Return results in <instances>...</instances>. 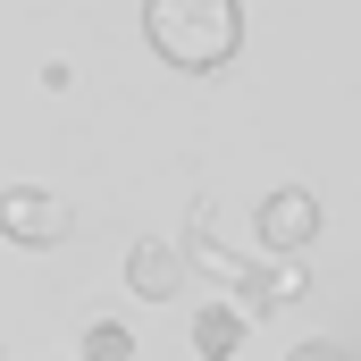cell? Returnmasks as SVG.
Segmentation results:
<instances>
[{
	"label": "cell",
	"mask_w": 361,
	"mask_h": 361,
	"mask_svg": "<svg viewBox=\"0 0 361 361\" xmlns=\"http://www.w3.org/2000/svg\"><path fill=\"white\" fill-rule=\"evenodd\" d=\"M143 34H152V51H160L169 68L210 76V68L235 59L244 8H235V0H143Z\"/></svg>",
	"instance_id": "obj_1"
},
{
	"label": "cell",
	"mask_w": 361,
	"mask_h": 361,
	"mask_svg": "<svg viewBox=\"0 0 361 361\" xmlns=\"http://www.w3.org/2000/svg\"><path fill=\"white\" fill-rule=\"evenodd\" d=\"M68 202L51 193V185H8L0 193V235L8 244H25V252H51V244H68Z\"/></svg>",
	"instance_id": "obj_2"
},
{
	"label": "cell",
	"mask_w": 361,
	"mask_h": 361,
	"mask_svg": "<svg viewBox=\"0 0 361 361\" xmlns=\"http://www.w3.org/2000/svg\"><path fill=\"white\" fill-rule=\"evenodd\" d=\"M319 235V193L311 185H277L269 202H261V244L269 252H302Z\"/></svg>",
	"instance_id": "obj_3"
},
{
	"label": "cell",
	"mask_w": 361,
	"mask_h": 361,
	"mask_svg": "<svg viewBox=\"0 0 361 361\" xmlns=\"http://www.w3.org/2000/svg\"><path fill=\"white\" fill-rule=\"evenodd\" d=\"M126 286L143 294V302H169L185 286V244H169V235H135L126 244Z\"/></svg>",
	"instance_id": "obj_4"
},
{
	"label": "cell",
	"mask_w": 361,
	"mask_h": 361,
	"mask_svg": "<svg viewBox=\"0 0 361 361\" xmlns=\"http://www.w3.org/2000/svg\"><path fill=\"white\" fill-rule=\"evenodd\" d=\"M235 345H244V311L210 302V311L193 319V353H202V361H235Z\"/></svg>",
	"instance_id": "obj_5"
},
{
	"label": "cell",
	"mask_w": 361,
	"mask_h": 361,
	"mask_svg": "<svg viewBox=\"0 0 361 361\" xmlns=\"http://www.w3.org/2000/svg\"><path fill=\"white\" fill-rule=\"evenodd\" d=\"M302 286H311L302 261H277V269H252V277H244V302H252V311H277V302H294Z\"/></svg>",
	"instance_id": "obj_6"
},
{
	"label": "cell",
	"mask_w": 361,
	"mask_h": 361,
	"mask_svg": "<svg viewBox=\"0 0 361 361\" xmlns=\"http://www.w3.org/2000/svg\"><path fill=\"white\" fill-rule=\"evenodd\" d=\"M85 361H135L126 319H92V328H85Z\"/></svg>",
	"instance_id": "obj_7"
},
{
	"label": "cell",
	"mask_w": 361,
	"mask_h": 361,
	"mask_svg": "<svg viewBox=\"0 0 361 361\" xmlns=\"http://www.w3.org/2000/svg\"><path fill=\"white\" fill-rule=\"evenodd\" d=\"M286 361H345L336 345H302V353H286Z\"/></svg>",
	"instance_id": "obj_8"
}]
</instances>
